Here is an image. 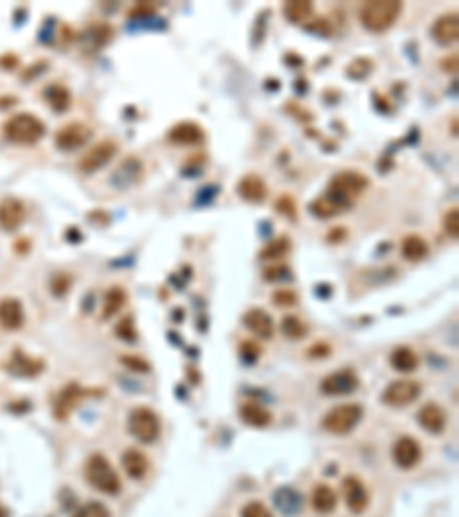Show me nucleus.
Wrapping results in <instances>:
<instances>
[{"mask_svg":"<svg viewBox=\"0 0 459 517\" xmlns=\"http://www.w3.org/2000/svg\"><path fill=\"white\" fill-rule=\"evenodd\" d=\"M402 14V3L397 0H367L358 9V18L365 31L370 33H386L388 28H393L395 21Z\"/></svg>","mask_w":459,"mask_h":517,"instance_id":"nucleus-1","label":"nucleus"},{"mask_svg":"<svg viewBox=\"0 0 459 517\" xmlns=\"http://www.w3.org/2000/svg\"><path fill=\"white\" fill-rule=\"evenodd\" d=\"M83 474H85L87 485L94 487V490L102 492V494H119V490H122L119 474L115 471L111 460L102 453H92L87 457V462L83 467Z\"/></svg>","mask_w":459,"mask_h":517,"instance_id":"nucleus-2","label":"nucleus"},{"mask_svg":"<svg viewBox=\"0 0 459 517\" xmlns=\"http://www.w3.org/2000/svg\"><path fill=\"white\" fill-rule=\"evenodd\" d=\"M7 141L16 145H35L46 134V124L33 113H16L3 124Z\"/></svg>","mask_w":459,"mask_h":517,"instance_id":"nucleus-3","label":"nucleus"},{"mask_svg":"<svg viewBox=\"0 0 459 517\" xmlns=\"http://www.w3.org/2000/svg\"><path fill=\"white\" fill-rule=\"evenodd\" d=\"M361 421H363V405L347 403L328 410L322 419V427L331 435H349Z\"/></svg>","mask_w":459,"mask_h":517,"instance_id":"nucleus-4","label":"nucleus"},{"mask_svg":"<svg viewBox=\"0 0 459 517\" xmlns=\"http://www.w3.org/2000/svg\"><path fill=\"white\" fill-rule=\"evenodd\" d=\"M126 425H129V432L141 444H154L161 437V419L149 407H134L131 414H129Z\"/></svg>","mask_w":459,"mask_h":517,"instance_id":"nucleus-5","label":"nucleus"},{"mask_svg":"<svg viewBox=\"0 0 459 517\" xmlns=\"http://www.w3.org/2000/svg\"><path fill=\"white\" fill-rule=\"evenodd\" d=\"M367 184H370V180H367L365 175L361 173H354V171H345V173H338L331 184H328V196L335 198L338 203H340L342 207H347L349 203L354 201L356 196H361Z\"/></svg>","mask_w":459,"mask_h":517,"instance_id":"nucleus-6","label":"nucleus"},{"mask_svg":"<svg viewBox=\"0 0 459 517\" xmlns=\"http://www.w3.org/2000/svg\"><path fill=\"white\" fill-rule=\"evenodd\" d=\"M117 154V143L115 141H102L92 147H87L83 156L78 159V171L81 173H97L99 168L111 164V159Z\"/></svg>","mask_w":459,"mask_h":517,"instance_id":"nucleus-7","label":"nucleus"},{"mask_svg":"<svg viewBox=\"0 0 459 517\" xmlns=\"http://www.w3.org/2000/svg\"><path fill=\"white\" fill-rule=\"evenodd\" d=\"M92 138V129L83 122H69L55 134V147L63 152H76L81 147L87 145V141Z\"/></svg>","mask_w":459,"mask_h":517,"instance_id":"nucleus-8","label":"nucleus"},{"mask_svg":"<svg viewBox=\"0 0 459 517\" xmlns=\"http://www.w3.org/2000/svg\"><path fill=\"white\" fill-rule=\"evenodd\" d=\"M418 395H421V384L414 380H397L386 386L382 393V400L388 407H406L414 400H418Z\"/></svg>","mask_w":459,"mask_h":517,"instance_id":"nucleus-9","label":"nucleus"},{"mask_svg":"<svg viewBox=\"0 0 459 517\" xmlns=\"http://www.w3.org/2000/svg\"><path fill=\"white\" fill-rule=\"evenodd\" d=\"M358 386H361L358 375L352 371V368H342V371L326 375L322 384H319V389H322L326 395H349V393H354Z\"/></svg>","mask_w":459,"mask_h":517,"instance_id":"nucleus-10","label":"nucleus"},{"mask_svg":"<svg viewBox=\"0 0 459 517\" xmlns=\"http://www.w3.org/2000/svg\"><path fill=\"white\" fill-rule=\"evenodd\" d=\"M421 460H423V449L416 437L404 435L393 444V462L400 469H414V467L421 464Z\"/></svg>","mask_w":459,"mask_h":517,"instance_id":"nucleus-11","label":"nucleus"},{"mask_svg":"<svg viewBox=\"0 0 459 517\" xmlns=\"http://www.w3.org/2000/svg\"><path fill=\"white\" fill-rule=\"evenodd\" d=\"M342 496H345L347 508L354 515L365 513V508L370 506V492H367L363 481L356 479V476H347L342 481Z\"/></svg>","mask_w":459,"mask_h":517,"instance_id":"nucleus-12","label":"nucleus"},{"mask_svg":"<svg viewBox=\"0 0 459 517\" xmlns=\"http://www.w3.org/2000/svg\"><path fill=\"white\" fill-rule=\"evenodd\" d=\"M26 221V205L18 198H3L0 201V228L7 233H14Z\"/></svg>","mask_w":459,"mask_h":517,"instance_id":"nucleus-13","label":"nucleus"},{"mask_svg":"<svg viewBox=\"0 0 459 517\" xmlns=\"http://www.w3.org/2000/svg\"><path fill=\"white\" fill-rule=\"evenodd\" d=\"M418 423H421L423 430L432 432V435H441L448 425V414L441 405L436 403H427L421 407V412H418Z\"/></svg>","mask_w":459,"mask_h":517,"instance_id":"nucleus-14","label":"nucleus"},{"mask_svg":"<svg viewBox=\"0 0 459 517\" xmlns=\"http://www.w3.org/2000/svg\"><path fill=\"white\" fill-rule=\"evenodd\" d=\"M26 322V311L18 299H12V297H5L0 299V326L5 331H16L21 329Z\"/></svg>","mask_w":459,"mask_h":517,"instance_id":"nucleus-15","label":"nucleus"},{"mask_svg":"<svg viewBox=\"0 0 459 517\" xmlns=\"http://www.w3.org/2000/svg\"><path fill=\"white\" fill-rule=\"evenodd\" d=\"M432 37L436 44H455L459 37V14L448 12L438 16L432 26Z\"/></svg>","mask_w":459,"mask_h":517,"instance_id":"nucleus-16","label":"nucleus"},{"mask_svg":"<svg viewBox=\"0 0 459 517\" xmlns=\"http://www.w3.org/2000/svg\"><path fill=\"white\" fill-rule=\"evenodd\" d=\"M239 419H242L246 425L259 427V430H262V427H269V425H271L274 416H271V412H269L264 405L248 400V403H244L242 407H239Z\"/></svg>","mask_w":459,"mask_h":517,"instance_id":"nucleus-17","label":"nucleus"},{"mask_svg":"<svg viewBox=\"0 0 459 517\" xmlns=\"http://www.w3.org/2000/svg\"><path fill=\"white\" fill-rule=\"evenodd\" d=\"M244 324L248 326V331L255 334L257 338H271L274 336V320L271 315L262 308H251V311H246L244 315Z\"/></svg>","mask_w":459,"mask_h":517,"instance_id":"nucleus-18","label":"nucleus"},{"mask_svg":"<svg viewBox=\"0 0 459 517\" xmlns=\"http://www.w3.org/2000/svg\"><path fill=\"white\" fill-rule=\"evenodd\" d=\"M237 191L248 203H262L264 198H266V182L259 175L248 173V175L242 177V180H239Z\"/></svg>","mask_w":459,"mask_h":517,"instance_id":"nucleus-19","label":"nucleus"},{"mask_svg":"<svg viewBox=\"0 0 459 517\" xmlns=\"http://www.w3.org/2000/svg\"><path fill=\"white\" fill-rule=\"evenodd\" d=\"M168 141H173L177 145H198L205 141V132L198 122H179L171 129Z\"/></svg>","mask_w":459,"mask_h":517,"instance_id":"nucleus-20","label":"nucleus"},{"mask_svg":"<svg viewBox=\"0 0 459 517\" xmlns=\"http://www.w3.org/2000/svg\"><path fill=\"white\" fill-rule=\"evenodd\" d=\"M83 398V389L81 386H76V384H69L65 386L63 391H60L58 395V400H55V419L58 421H65L69 414H72V410L78 405V400Z\"/></svg>","mask_w":459,"mask_h":517,"instance_id":"nucleus-21","label":"nucleus"},{"mask_svg":"<svg viewBox=\"0 0 459 517\" xmlns=\"http://www.w3.org/2000/svg\"><path fill=\"white\" fill-rule=\"evenodd\" d=\"M122 467L134 481H143L147 469H149V460H147V455L141 453L138 449H126L122 453Z\"/></svg>","mask_w":459,"mask_h":517,"instance_id":"nucleus-22","label":"nucleus"},{"mask_svg":"<svg viewBox=\"0 0 459 517\" xmlns=\"http://www.w3.org/2000/svg\"><path fill=\"white\" fill-rule=\"evenodd\" d=\"M310 501H313V508H315L317 513L328 515V513H333V511H335V506H338V492L333 490L331 485L319 483V485H315Z\"/></svg>","mask_w":459,"mask_h":517,"instance_id":"nucleus-23","label":"nucleus"},{"mask_svg":"<svg viewBox=\"0 0 459 517\" xmlns=\"http://www.w3.org/2000/svg\"><path fill=\"white\" fill-rule=\"evenodd\" d=\"M124 304H126V290H124V287H119V285L108 287L106 294H104L102 320H111V317H115L124 308Z\"/></svg>","mask_w":459,"mask_h":517,"instance_id":"nucleus-24","label":"nucleus"},{"mask_svg":"<svg viewBox=\"0 0 459 517\" xmlns=\"http://www.w3.org/2000/svg\"><path fill=\"white\" fill-rule=\"evenodd\" d=\"M391 366L395 368L397 373H414L416 368H418V354L416 350H411V347H406V345H400V347H395V350L391 352Z\"/></svg>","mask_w":459,"mask_h":517,"instance_id":"nucleus-25","label":"nucleus"},{"mask_svg":"<svg viewBox=\"0 0 459 517\" xmlns=\"http://www.w3.org/2000/svg\"><path fill=\"white\" fill-rule=\"evenodd\" d=\"M44 102L51 106L55 113H65L67 108L72 106V95H69V90L65 85L53 83L44 90Z\"/></svg>","mask_w":459,"mask_h":517,"instance_id":"nucleus-26","label":"nucleus"},{"mask_svg":"<svg viewBox=\"0 0 459 517\" xmlns=\"http://www.w3.org/2000/svg\"><path fill=\"white\" fill-rule=\"evenodd\" d=\"M427 253H430V244H427L421 235H409V237H404V242H402V255L406 257V260H411V262L425 260Z\"/></svg>","mask_w":459,"mask_h":517,"instance_id":"nucleus-27","label":"nucleus"},{"mask_svg":"<svg viewBox=\"0 0 459 517\" xmlns=\"http://www.w3.org/2000/svg\"><path fill=\"white\" fill-rule=\"evenodd\" d=\"M283 12L292 23H308L315 14V7L308 0H292V3H285Z\"/></svg>","mask_w":459,"mask_h":517,"instance_id":"nucleus-28","label":"nucleus"},{"mask_svg":"<svg viewBox=\"0 0 459 517\" xmlns=\"http://www.w3.org/2000/svg\"><path fill=\"white\" fill-rule=\"evenodd\" d=\"M340 210H345V207L335 201V198H331V196H322V198H317V201H313L310 203V212L315 214V216H319V218H331V216H335V214H340Z\"/></svg>","mask_w":459,"mask_h":517,"instance_id":"nucleus-29","label":"nucleus"},{"mask_svg":"<svg viewBox=\"0 0 459 517\" xmlns=\"http://www.w3.org/2000/svg\"><path fill=\"white\" fill-rule=\"evenodd\" d=\"M281 329L289 341H301V338L308 336V326L298 315H285L281 322Z\"/></svg>","mask_w":459,"mask_h":517,"instance_id":"nucleus-30","label":"nucleus"},{"mask_svg":"<svg viewBox=\"0 0 459 517\" xmlns=\"http://www.w3.org/2000/svg\"><path fill=\"white\" fill-rule=\"evenodd\" d=\"M289 248H292V244H289V237H276L274 242H269L262 248L259 257H262V260H283V257L289 253Z\"/></svg>","mask_w":459,"mask_h":517,"instance_id":"nucleus-31","label":"nucleus"},{"mask_svg":"<svg viewBox=\"0 0 459 517\" xmlns=\"http://www.w3.org/2000/svg\"><path fill=\"white\" fill-rule=\"evenodd\" d=\"M72 517H113V515H111V511H108L104 503H99V501H87V503H83L81 508H78Z\"/></svg>","mask_w":459,"mask_h":517,"instance_id":"nucleus-32","label":"nucleus"},{"mask_svg":"<svg viewBox=\"0 0 459 517\" xmlns=\"http://www.w3.org/2000/svg\"><path fill=\"white\" fill-rule=\"evenodd\" d=\"M115 331H117V338H122V341L126 343H134L136 341V326H134V317L131 315H126L119 320V324L115 326Z\"/></svg>","mask_w":459,"mask_h":517,"instance_id":"nucleus-33","label":"nucleus"},{"mask_svg":"<svg viewBox=\"0 0 459 517\" xmlns=\"http://www.w3.org/2000/svg\"><path fill=\"white\" fill-rule=\"evenodd\" d=\"M370 72H372V60H367V58H358V60H354L347 67L349 78H365Z\"/></svg>","mask_w":459,"mask_h":517,"instance_id":"nucleus-34","label":"nucleus"},{"mask_svg":"<svg viewBox=\"0 0 459 517\" xmlns=\"http://www.w3.org/2000/svg\"><path fill=\"white\" fill-rule=\"evenodd\" d=\"M242 517H274V513L262 501H248L242 508Z\"/></svg>","mask_w":459,"mask_h":517,"instance_id":"nucleus-35","label":"nucleus"},{"mask_svg":"<svg viewBox=\"0 0 459 517\" xmlns=\"http://www.w3.org/2000/svg\"><path fill=\"white\" fill-rule=\"evenodd\" d=\"M69 287H72V276L69 274H55L51 278V290L55 297H65L69 292Z\"/></svg>","mask_w":459,"mask_h":517,"instance_id":"nucleus-36","label":"nucleus"},{"mask_svg":"<svg viewBox=\"0 0 459 517\" xmlns=\"http://www.w3.org/2000/svg\"><path fill=\"white\" fill-rule=\"evenodd\" d=\"M287 278H292V272H289L285 265H274L264 270V281L274 283V281H287Z\"/></svg>","mask_w":459,"mask_h":517,"instance_id":"nucleus-37","label":"nucleus"},{"mask_svg":"<svg viewBox=\"0 0 459 517\" xmlns=\"http://www.w3.org/2000/svg\"><path fill=\"white\" fill-rule=\"evenodd\" d=\"M443 225H446V233L450 235L453 240H457V237H459V210H457V207H453V210L446 214Z\"/></svg>","mask_w":459,"mask_h":517,"instance_id":"nucleus-38","label":"nucleus"},{"mask_svg":"<svg viewBox=\"0 0 459 517\" xmlns=\"http://www.w3.org/2000/svg\"><path fill=\"white\" fill-rule=\"evenodd\" d=\"M274 304L281 308H289V306L298 304V297L292 290H278V292H274Z\"/></svg>","mask_w":459,"mask_h":517,"instance_id":"nucleus-39","label":"nucleus"},{"mask_svg":"<svg viewBox=\"0 0 459 517\" xmlns=\"http://www.w3.org/2000/svg\"><path fill=\"white\" fill-rule=\"evenodd\" d=\"M276 210L281 212V214H285V216H289V218H294L296 216V205H294V198L292 196H281L276 201Z\"/></svg>","mask_w":459,"mask_h":517,"instance_id":"nucleus-40","label":"nucleus"},{"mask_svg":"<svg viewBox=\"0 0 459 517\" xmlns=\"http://www.w3.org/2000/svg\"><path fill=\"white\" fill-rule=\"evenodd\" d=\"M119 361H122L124 366H129L136 373H149V363L145 359H138V356H122Z\"/></svg>","mask_w":459,"mask_h":517,"instance_id":"nucleus-41","label":"nucleus"},{"mask_svg":"<svg viewBox=\"0 0 459 517\" xmlns=\"http://www.w3.org/2000/svg\"><path fill=\"white\" fill-rule=\"evenodd\" d=\"M259 345H255V343H242V356L246 361H255L257 356H259Z\"/></svg>","mask_w":459,"mask_h":517,"instance_id":"nucleus-42","label":"nucleus"},{"mask_svg":"<svg viewBox=\"0 0 459 517\" xmlns=\"http://www.w3.org/2000/svg\"><path fill=\"white\" fill-rule=\"evenodd\" d=\"M308 352H310L313 359H319V356H322V359H326V356L331 354V347H328L326 343H319V345H313Z\"/></svg>","mask_w":459,"mask_h":517,"instance_id":"nucleus-43","label":"nucleus"},{"mask_svg":"<svg viewBox=\"0 0 459 517\" xmlns=\"http://www.w3.org/2000/svg\"><path fill=\"white\" fill-rule=\"evenodd\" d=\"M345 235H347V230H345V228H335L333 233H328V237H326V240L331 242V244H335V240H345Z\"/></svg>","mask_w":459,"mask_h":517,"instance_id":"nucleus-44","label":"nucleus"},{"mask_svg":"<svg viewBox=\"0 0 459 517\" xmlns=\"http://www.w3.org/2000/svg\"><path fill=\"white\" fill-rule=\"evenodd\" d=\"M152 5H141V7H136V9H131V16H145V14H149L152 12Z\"/></svg>","mask_w":459,"mask_h":517,"instance_id":"nucleus-45","label":"nucleus"},{"mask_svg":"<svg viewBox=\"0 0 459 517\" xmlns=\"http://www.w3.org/2000/svg\"><path fill=\"white\" fill-rule=\"evenodd\" d=\"M0 517H9V513H7V508H3V506H0Z\"/></svg>","mask_w":459,"mask_h":517,"instance_id":"nucleus-46","label":"nucleus"}]
</instances>
